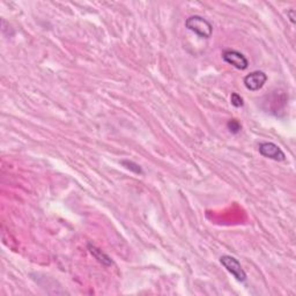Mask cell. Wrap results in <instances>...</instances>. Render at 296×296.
Returning a JSON list of instances; mask_svg holds the SVG:
<instances>
[{"label":"cell","instance_id":"obj_10","mask_svg":"<svg viewBox=\"0 0 296 296\" xmlns=\"http://www.w3.org/2000/svg\"><path fill=\"white\" fill-rule=\"evenodd\" d=\"M287 15H288L290 22L291 23H295V19H296V16H295V10L287 11Z\"/></svg>","mask_w":296,"mask_h":296},{"label":"cell","instance_id":"obj_3","mask_svg":"<svg viewBox=\"0 0 296 296\" xmlns=\"http://www.w3.org/2000/svg\"><path fill=\"white\" fill-rule=\"evenodd\" d=\"M222 59L227 63V64L235 67L236 70L244 71L249 67L248 58L245 57L242 52L238 51V50L226 49L225 51L222 52Z\"/></svg>","mask_w":296,"mask_h":296},{"label":"cell","instance_id":"obj_2","mask_svg":"<svg viewBox=\"0 0 296 296\" xmlns=\"http://www.w3.org/2000/svg\"><path fill=\"white\" fill-rule=\"evenodd\" d=\"M220 263H221L223 268H225L236 280L240 282L247 281V273H245V271L243 270L239 259H236L235 257L229 255H223L220 258Z\"/></svg>","mask_w":296,"mask_h":296},{"label":"cell","instance_id":"obj_1","mask_svg":"<svg viewBox=\"0 0 296 296\" xmlns=\"http://www.w3.org/2000/svg\"><path fill=\"white\" fill-rule=\"evenodd\" d=\"M185 28L200 39L209 40L213 35V24L200 15H191L185 20Z\"/></svg>","mask_w":296,"mask_h":296},{"label":"cell","instance_id":"obj_8","mask_svg":"<svg viewBox=\"0 0 296 296\" xmlns=\"http://www.w3.org/2000/svg\"><path fill=\"white\" fill-rule=\"evenodd\" d=\"M227 128L229 130V132L232 134H238L241 132V130H242V124L238 121V120H230L228 121L227 123Z\"/></svg>","mask_w":296,"mask_h":296},{"label":"cell","instance_id":"obj_7","mask_svg":"<svg viewBox=\"0 0 296 296\" xmlns=\"http://www.w3.org/2000/svg\"><path fill=\"white\" fill-rule=\"evenodd\" d=\"M122 164H123V166H124L125 168H128L129 170L135 172V174H139V175H142V174H143V171H142L141 167L139 166L138 163H135V162H133V161H130V160H123V161H122Z\"/></svg>","mask_w":296,"mask_h":296},{"label":"cell","instance_id":"obj_9","mask_svg":"<svg viewBox=\"0 0 296 296\" xmlns=\"http://www.w3.org/2000/svg\"><path fill=\"white\" fill-rule=\"evenodd\" d=\"M230 102L235 108H242L244 105V100L239 93H231L230 96Z\"/></svg>","mask_w":296,"mask_h":296},{"label":"cell","instance_id":"obj_4","mask_svg":"<svg viewBox=\"0 0 296 296\" xmlns=\"http://www.w3.org/2000/svg\"><path fill=\"white\" fill-rule=\"evenodd\" d=\"M258 151H259V154L261 156H264L266 159L273 160V161L282 162L286 160V155L283 153V151L274 142H260L259 146H258Z\"/></svg>","mask_w":296,"mask_h":296},{"label":"cell","instance_id":"obj_5","mask_svg":"<svg viewBox=\"0 0 296 296\" xmlns=\"http://www.w3.org/2000/svg\"><path fill=\"white\" fill-rule=\"evenodd\" d=\"M268 79V75L263 71H253L248 75H245L243 79V83L248 91L257 92L265 86Z\"/></svg>","mask_w":296,"mask_h":296},{"label":"cell","instance_id":"obj_6","mask_svg":"<svg viewBox=\"0 0 296 296\" xmlns=\"http://www.w3.org/2000/svg\"><path fill=\"white\" fill-rule=\"evenodd\" d=\"M88 250H90V252L92 253V255L95 257V259H97V261H99V263H101L104 266H111L112 265L111 258H110L107 255V253L101 250V249L95 247V245H93L91 243L88 244Z\"/></svg>","mask_w":296,"mask_h":296}]
</instances>
